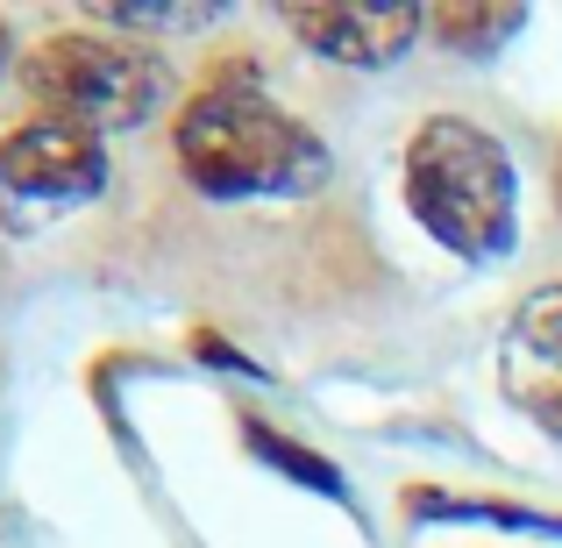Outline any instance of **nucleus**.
<instances>
[{"label":"nucleus","mask_w":562,"mask_h":548,"mask_svg":"<svg viewBox=\"0 0 562 548\" xmlns=\"http://www.w3.org/2000/svg\"><path fill=\"white\" fill-rule=\"evenodd\" d=\"M186 179L206 200H300L328 186V143L285 114L249 65H221L171 122Z\"/></svg>","instance_id":"obj_1"},{"label":"nucleus","mask_w":562,"mask_h":548,"mask_svg":"<svg viewBox=\"0 0 562 548\" xmlns=\"http://www.w3.org/2000/svg\"><path fill=\"white\" fill-rule=\"evenodd\" d=\"M406 206L441 249L492 264L520 235V179L492 128L463 114H435L406 143Z\"/></svg>","instance_id":"obj_2"},{"label":"nucleus","mask_w":562,"mask_h":548,"mask_svg":"<svg viewBox=\"0 0 562 548\" xmlns=\"http://www.w3.org/2000/svg\"><path fill=\"white\" fill-rule=\"evenodd\" d=\"M22 93L29 108H43V122H71L86 136H108V128H143L165 108V65L136 43L114 36H65L36 43L22 57Z\"/></svg>","instance_id":"obj_3"},{"label":"nucleus","mask_w":562,"mask_h":548,"mask_svg":"<svg viewBox=\"0 0 562 548\" xmlns=\"http://www.w3.org/2000/svg\"><path fill=\"white\" fill-rule=\"evenodd\" d=\"M108 186V143L71 122H29L0 136V221L14 235H43Z\"/></svg>","instance_id":"obj_4"},{"label":"nucleus","mask_w":562,"mask_h":548,"mask_svg":"<svg viewBox=\"0 0 562 548\" xmlns=\"http://www.w3.org/2000/svg\"><path fill=\"white\" fill-rule=\"evenodd\" d=\"M285 29L306 51H321L328 65L378 71V65H392V57L413 51L427 14L413 8V0H306V8H285Z\"/></svg>","instance_id":"obj_5"},{"label":"nucleus","mask_w":562,"mask_h":548,"mask_svg":"<svg viewBox=\"0 0 562 548\" xmlns=\"http://www.w3.org/2000/svg\"><path fill=\"white\" fill-rule=\"evenodd\" d=\"M498 384L527 421L562 435V286H541L520 300L498 343Z\"/></svg>","instance_id":"obj_6"},{"label":"nucleus","mask_w":562,"mask_h":548,"mask_svg":"<svg viewBox=\"0 0 562 548\" xmlns=\"http://www.w3.org/2000/svg\"><path fill=\"white\" fill-rule=\"evenodd\" d=\"M221 8H200V0H100V22L114 29H136V36H192V29H206Z\"/></svg>","instance_id":"obj_7"},{"label":"nucleus","mask_w":562,"mask_h":548,"mask_svg":"<svg viewBox=\"0 0 562 548\" xmlns=\"http://www.w3.org/2000/svg\"><path fill=\"white\" fill-rule=\"evenodd\" d=\"M520 29V8H435V36L463 57H492Z\"/></svg>","instance_id":"obj_8"},{"label":"nucleus","mask_w":562,"mask_h":548,"mask_svg":"<svg viewBox=\"0 0 562 548\" xmlns=\"http://www.w3.org/2000/svg\"><path fill=\"white\" fill-rule=\"evenodd\" d=\"M243 435H249V449H263V456H271V463H278V470H285V478H300V484H314V492H328V499H342V478H335V470H328V463H321V456H314V449H300V441H285V435H271V427H263V421H249V427H243Z\"/></svg>","instance_id":"obj_9"},{"label":"nucleus","mask_w":562,"mask_h":548,"mask_svg":"<svg viewBox=\"0 0 562 548\" xmlns=\"http://www.w3.org/2000/svg\"><path fill=\"white\" fill-rule=\"evenodd\" d=\"M14 65V36H8V22H0V71Z\"/></svg>","instance_id":"obj_10"},{"label":"nucleus","mask_w":562,"mask_h":548,"mask_svg":"<svg viewBox=\"0 0 562 548\" xmlns=\"http://www.w3.org/2000/svg\"><path fill=\"white\" fill-rule=\"evenodd\" d=\"M555 200H562V179H555Z\"/></svg>","instance_id":"obj_11"}]
</instances>
